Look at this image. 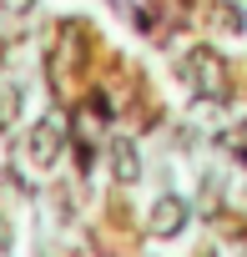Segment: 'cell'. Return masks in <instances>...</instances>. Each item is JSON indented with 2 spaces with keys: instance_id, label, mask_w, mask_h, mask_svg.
Here are the masks:
<instances>
[{
  "instance_id": "1",
  "label": "cell",
  "mask_w": 247,
  "mask_h": 257,
  "mask_svg": "<svg viewBox=\"0 0 247 257\" xmlns=\"http://www.w3.org/2000/svg\"><path fill=\"white\" fill-rule=\"evenodd\" d=\"M187 76H192L202 91H222V61H217L212 51H192V61H187Z\"/></svg>"
},
{
  "instance_id": "2",
  "label": "cell",
  "mask_w": 247,
  "mask_h": 257,
  "mask_svg": "<svg viewBox=\"0 0 247 257\" xmlns=\"http://www.w3.org/2000/svg\"><path fill=\"white\" fill-rule=\"evenodd\" d=\"M116 177H121V182H132V177H137V157H132V147H127V142L116 147Z\"/></svg>"
},
{
  "instance_id": "3",
  "label": "cell",
  "mask_w": 247,
  "mask_h": 257,
  "mask_svg": "<svg viewBox=\"0 0 247 257\" xmlns=\"http://www.w3.org/2000/svg\"><path fill=\"white\" fill-rule=\"evenodd\" d=\"M51 157H56V132L41 126V132H36V162H51Z\"/></svg>"
},
{
  "instance_id": "4",
  "label": "cell",
  "mask_w": 247,
  "mask_h": 257,
  "mask_svg": "<svg viewBox=\"0 0 247 257\" xmlns=\"http://www.w3.org/2000/svg\"><path fill=\"white\" fill-rule=\"evenodd\" d=\"M177 217H182V207H177V202H162V207H157V232H172Z\"/></svg>"
}]
</instances>
